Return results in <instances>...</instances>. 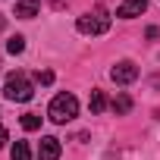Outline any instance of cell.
Masks as SVG:
<instances>
[{
    "instance_id": "obj_1",
    "label": "cell",
    "mask_w": 160,
    "mask_h": 160,
    "mask_svg": "<svg viewBox=\"0 0 160 160\" xmlns=\"http://www.w3.org/2000/svg\"><path fill=\"white\" fill-rule=\"evenodd\" d=\"M3 98L7 101H16V104H25L35 98V85L28 82L25 72H10L7 82H3Z\"/></svg>"
},
{
    "instance_id": "obj_2",
    "label": "cell",
    "mask_w": 160,
    "mask_h": 160,
    "mask_svg": "<svg viewBox=\"0 0 160 160\" xmlns=\"http://www.w3.org/2000/svg\"><path fill=\"white\" fill-rule=\"evenodd\" d=\"M47 116L53 119V122H69V119H75L78 116V101H75V94H69V91H63V94H57L53 101H50V107H47Z\"/></svg>"
},
{
    "instance_id": "obj_3",
    "label": "cell",
    "mask_w": 160,
    "mask_h": 160,
    "mask_svg": "<svg viewBox=\"0 0 160 160\" xmlns=\"http://www.w3.org/2000/svg\"><path fill=\"white\" fill-rule=\"evenodd\" d=\"M75 28L82 32V35H104V32L110 28V13H107L104 7H94L91 13H85V16H78Z\"/></svg>"
},
{
    "instance_id": "obj_4",
    "label": "cell",
    "mask_w": 160,
    "mask_h": 160,
    "mask_svg": "<svg viewBox=\"0 0 160 160\" xmlns=\"http://www.w3.org/2000/svg\"><path fill=\"white\" fill-rule=\"evenodd\" d=\"M110 78H113L116 85H129V82L138 78V66H135L132 60H119V63L110 69Z\"/></svg>"
},
{
    "instance_id": "obj_5",
    "label": "cell",
    "mask_w": 160,
    "mask_h": 160,
    "mask_svg": "<svg viewBox=\"0 0 160 160\" xmlns=\"http://www.w3.org/2000/svg\"><path fill=\"white\" fill-rule=\"evenodd\" d=\"M38 160H60V138H53V135L41 138V144H38Z\"/></svg>"
},
{
    "instance_id": "obj_6",
    "label": "cell",
    "mask_w": 160,
    "mask_h": 160,
    "mask_svg": "<svg viewBox=\"0 0 160 160\" xmlns=\"http://www.w3.org/2000/svg\"><path fill=\"white\" fill-rule=\"evenodd\" d=\"M144 10H148V0H122L119 10H116V16H122V19H135V16H141Z\"/></svg>"
},
{
    "instance_id": "obj_7",
    "label": "cell",
    "mask_w": 160,
    "mask_h": 160,
    "mask_svg": "<svg viewBox=\"0 0 160 160\" xmlns=\"http://www.w3.org/2000/svg\"><path fill=\"white\" fill-rule=\"evenodd\" d=\"M41 13V3H38V0H19V3H16V16L19 19H35Z\"/></svg>"
},
{
    "instance_id": "obj_8",
    "label": "cell",
    "mask_w": 160,
    "mask_h": 160,
    "mask_svg": "<svg viewBox=\"0 0 160 160\" xmlns=\"http://www.w3.org/2000/svg\"><path fill=\"white\" fill-rule=\"evenodd\" d=\"M88 107H91V113H104V110H107V94L94 88V91H91V101H88Z\"/></svg>"
},
{
    "instance_id": "obj_9",
    "label": "cell",
    "mask_w": 160,
    "mask_h": 160,
    "mask_svg": "<svg viewBox=\"0 0 160 160\" xmlns=\"http://www.w3.org/2000/svg\"><path fill=\"white\" fill-rule=\"evenodd\" d=\"M10 157H13V160H32V151H28L25 141H16L13 151H10Z\"/></svg>"
},
{
    "instance_id": "obj_10",
    "label": "cell",
    "mask_w": 160,
    "mask_h": 160,
    "mask_svg": "<svg viewBox=\"0 0 160 160\" xmlns=\"http://www.w3.org/2000/svg\"><path fill=\"white\" fill-rule=\"evenodd\" d=\"M7 50H10L13 57H16V53H22V50H25V38H22V35H13V38L7 41Z\"/></svg>"
},
{
    "instance_id": "obj_11",
    "label": "cell",
    "mask_w": 160,
    "mask_h": 160,
    "mask_svg": "<svg viewBox=\"0 0 160 160\" xmlns=\"http://www.w3.org/2000/svg\"><path fill=\"white\" fill-rule=\"evenodd\" d=\"M113 110H116L119 116H122V113H129V110H132V98H129V94H119V98L113 101Z\"/></svg>"
},
{
    "instance_id": "obj_12",
    "label": "cell",
    "mask_w": 160,
    "mask_h": 160,
    "mask_svg": "<svg viewBox=\"0 0 160 160\" xmlns=\"http://www.w3.org/2000/svg\"><path fill=\"white\" fill-rule=\"evenodd\" d=\"M22 129H25V132L41 129V116H38V113H25V116H22Z\"/></svg>"
},
{
    "instance_id": "obj_13",
    "label": "cell",
    "mask_w": 160,
    "mask_h": 160,
    "mask_svg": "<svg viewBox=\"0 0 160 160\" xmlns=\"http://www.w3.org/2000/svg\"><path fill=\"white\" fill-rule=\"evenodd\" d=\"M38 82H41V85H50V82H53V72H47V69L38 72Z\"/></svg>"
},
{
    "instance_id": "obj_14",
    "label": "cell",
    "mask_w": 160,
    "mask_h": 160,
    "mask_svg": "<svg viewBox=\"0 0 160 160\" xmlns=\"http://www.w3.org/2000/svg\"><path fill=\"white\" fill-rule=\"evenodd\" d=\"M7 138H10V135H7V129H3V126H0V148H3V144H7Z\"/></svg>"
},
{
    "instance_id": "obj_15",
    "label": "cell",
    "mask_w": 160,
    "mask_h": 160,
    "mask_svg": "<svg viewBox=\"0 0 160 160\" xmlns=\"http://www.w3.org/2000/svg\"><path fill=\"white\" fill-rule=\"evenodd\" d=\"M3 28H7V19H3V16H0V32H3Z\"/></svg>"
}]
</instances>
